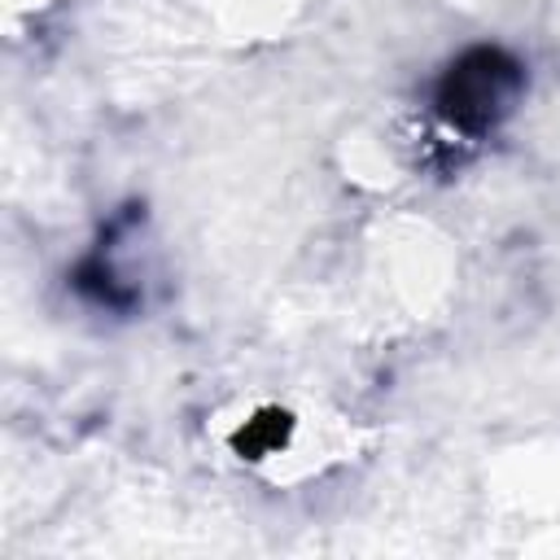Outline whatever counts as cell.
Here are the masks:
<instances>
[{
  "label": "cell",
  "mask_w": 560,
  "mask_h": 560,
  "mask_svg": "<svg viewBox=\"0 0 560 560\" xmlns=\"http://www.w3.org/2000/svg\"><path fill=\"white\" fill-rule=\"evenodd\" d=\"M363 442L368 433L354 420L289 398H254L223 420L228 455L267 486H302L359 459Z\"/></svg>",
  "instance_id": "cell-1"
}]
</instances>
